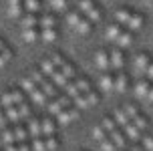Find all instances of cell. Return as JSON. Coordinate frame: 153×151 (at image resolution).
I'll return each instance as SVG.
<instances>
[{"label": "cell", "instance_id": "obj_1", "mask_svg": "<svg viewBox=\"0 0 153 151\" xmlns=\"http://www.w3.org/2000/svg\"><path fill=\"white\" fill-rule=\"evenodd\" d=\"M65 20H67V24L75 30L76 34H81V36L91 34L93 28H95V24H93L91 20H89V18L81 12V10H76V8H71L69 12L65 14Z\"/></svg>", "mask_w": 153, "mask_h": 151}, {"label": "cell", "instance_id": "obj_2", "mask_svg": "<svg viewBox=\"0 0 153 151\" xmlns=\"http://www.w3.org/2000/svg\"><path fill=\"white\" fill-rule=\"evenodd\" d=\"M139 113H141V107H139L135 101H125V103H121V105L113 111V117L121 127H125V125L131 123Z\"/></svg>", "mask_w": 153, "mask_h": 151}, {"label": "cell", "instance_id": "obj_3", "mask_svg": "<svg viewBox=\"0 0 153 151\" xmlns=\"http://www.w3.org/2000/svg\"><path fill=\"white\" fill-rule=\"evenodd\" d=\"M95 85H93V81H91V77H87V75H83V73H79V75L71 81L67 87H65V95H69L71 97V101L76 97V95H81V93H87L89 89H93Z\"/></svg>", "mask_w": 153, "mask_h": 151}, {"label": "cell", "instance_id": "obj_4", "mask_svg": "<svg viewBox=\"0 0 153 151\" xmlns=\"http://www.w3.org/2000/svg\"><path fill=\"white\" fill-rule=\"evenodd\" d=\"M101 99H103V95L99 93V89H97V87H93V89H89L87 93L76 95V97L73 99V105H76L81 111H87V109H93V107L99 105Z\"/></svg>", "mask_w": 153, "mask_h": 151}, {"label": "cell", "instance_id": "obj_5", "mask_svg": "<svg viewBox=\"0 0 153 151\" xmlns=\"http://www.w3.org/2000/svg\"><path fill=\"white\" fill-rule=\"evenodd\" d=\"M26 95L20 87H6L4 91H0V103H2V109H8V107H16L20 105L22 101H26Z\"/></svg>", "mask_w": 153, "mask_h": 151}, {"label": "cell", "instance_id": "obj_6", "mask_svg": "<svg viewBox=\"0 0 153 151\" xmlns=\"http://www.w3.org/2000/svg\"><path fill=\"white\" fill-rule=\"evenodd\" d=\"M76 10H81L93 24H99L103 20V8L99 6L97 0H79L76 2Z\"/></svg>", "mask_w": 153, "mask_h": 151}, {"label": "cell", "instance_id": "obj_7", "mask_svg": "<svg viewBox=\"0 0 153 151\" xmlns=\"http://www.w3.org/2000/svg\"><path fill=\"white\" fill-rule=\"evenodd\" d=\"M153 60V54L147 53V51H139L131 57V67H133V73H135V79H141V77H145L147 68L151 65Z\"/></svg>", "mask_w": 153, "mask_h": 151}, {"label": "cell", "instance_id": "obj_8", "mask_svg": "<svg viewBox=\"0 0 153 151\" xmlns=\"http://www.w3.org/2000/svg\"><path fill=\"white\" fill-rule=\"evenodd\" d=\"M109 57H111V71L113 73L125 71L127 65H129V54H127V51H123L119 46H111L109 48Z\"/></svg>", "mask_w": 153, "mask_h": 151}, {"label": "cell", "instance_id": "obj_9", "mask_svg": "<svg viewBox=\"0 0 153 151\" xmlns=\"http://www.w3.org/2000/svg\"><path fill=\"white\" fill-rule=\"evenodd\" d=\"M81 113H83V111H81L76 105H73V103H71V105L67 107V109H62V111L56 115L54 119H56V123H59L61 127H69V125H73V123H75V121L81 119Z\"/></svg>", "mask_w": 153, "mask_h": 151}, {"label": "cell", "instance_id": "obj_10", "mask_svg": "<svg viewBox=\"0 0 153 151\" xmlns=\"http://www.w3.org/2000/svg\"><path fill=\"white\" fill-rule=\"evenodd\" d=\"M133 81H135V77L131 75V73H127V71L115 73V93H117V95L131 93V89H133Z\"/></svg>", "mask_w": 153, "mask_h": 151}, {"label": "cell", "instance_id": "obj_11", "mask_svg": "<svg viewBox=\"0 0 153 151\" xmlns=\"http://www.w3.org/2000/svg\"><path fill=\"white\" fill-rule=\"evenodd\" d=\"M71 103H73V101H71L69 95H65V93L61 95V93H59L56 97H53L51 101H48V103H46V113L53 115V117H56V115L61 113L62 109H67Z\"/></svg>", "mask_w": 153, "mask_h": 151}, {"label": "cell", "instance_id": "obj_12", "mask_svg": "<svg viewBox=\"0 0 153 151\" xmlns=\"http://www.w3.org/2000/svg\"><path fill=\"white\" fill-rule=\"evenodd\" d=\"M95 87L99 89L101 95L115 93V73H113V71H105V73H101L99 79H97V85H95Z\"/></svg>", "mask_w": 153, "mask_h": 151}, {"label": "cell", "instance_id": "obj_13", "mask_svg": "<svg viewBox=\"0 0 153 151\" xmlns=\"http://www.w3.org/2000/svg\"><path fill=\"white\" fill-rule=\"evenodd\" d=\"M93 62H95V67L99 68L101 73L111 71V57H109V48L107 46H101V48L95 51V54H93Z\"/></svg>", "mask_w": 153, "mask_h": 151}, {"label": "cell", "instance_id": "obj_14", "mask_svg": "<svg viewBox=\"0 0 153 151\" xmlns=\"http://www.w3.org/2000/svg\"><path fill=\"white\" fill-rule=\"evenodd\" d=\"M40 129H42V137H46V135H59L61 125L56 123V119H54L53 115L42 113V115H40Z\"/></svg>", "mask_w": 153, "mask_h": 151}, {"label": "cell", "instance_id": "obj_15", "mask_svg": "<svg viewBox=\"0 0 153 151\" xmlns=\"http://www.w3.org/2000/svg\"><path fill=\"white\" fill-rule=\"evenodd\" d=\"M6 12L10 18L20 20L26 14V8H24V0H6Z\"/></svg>", "mask_w": 153, "mask_h": 151}, {"label": "cell", "instance_id": "obj_16", "mask_svg": "<svg viewBox=\"0 0 153 151\" xmlns=\"http://www.w3.org/2000/svg\"><path fill=\"white\" fill-rule=\"evenodd\" d=\"M12 59H14V48H12V45L8 42L6 38L0 36V68H4Z\"/></svg>", "mask_w": 153, "mask_h": 151}, {"label": "cell", "instance_id": "obj_17", "mask_svg": "<svg viewBox=\"0 0 153 151\" xmlns=\"http://www.w3.org/2000/svg\"><path fill=\"white\" fill-rule=\"evenodd\" d=\"M149 87H151V81H147L145 77H141V79H135V81H133V89H131V93H133L137 99L145 101L147 93H149Z\"/></svg>", "mask_w": 153, "mask_h": 151}, {"label": "cell", "instance_id": "obj_18", "mask_svg": "<svg viewBox=\"0 0 153 151\" xmlns=\"http://www.w3.org/2000/svg\"><path fill=\"white\" fill-rule=\"evenodd\" d=\"M24 125L28 129V137L34 139V137H42V129H40V115H32L24 121Z\"/></svg>", "mask_w": 153, "mask_h": 151}, {"label": "cell", "instance_id": "obj_19", "mask_svg": "<svg viewBox=\"0 0 153 151\" xmlns=\"http://www.w3.org/2000/svg\"><path fill=\"white\" fill-rule=\"evenodd\" d=\"M125 30V26H121L119 22H115V20H111V22L105 26V38H107L111 45H115L117 42V38L121 36V32Z\"/></svg>", "mask_w": 153, "mask_h": 151}, {"label": "cell", "instance_id": "obj_20", "mask_svg": "<svg viewBox=\"0 0 153 151\" xmlns=\"http://www.w3.org/2000/svg\"><path fill=\"white\" fill-rule=\"evenodd\" d=\"M131 16H133V8H129V6H119V8L113 12V20L127 28V24H129Z\"/></svg>", "mask_w": 153, "mask_h": 151}, {"label": "cell", "instance_id": "obj_21", "mask_svg": "<svg viewBox=\"0 0 153 151\" xmlns=\"http://www.w3.org/2000/svg\"><path fill=\"white\" fill-rule=\"evenodd\" d=\"M59 38H61V26H54V28H40V42H45V45H54Z\"/></svg>", "mask_w": 153, "mask_h": 151}, {"label": "cell", "instance_id": "obj_22", "mask_svg": "<svg viewBox=\"0 0 153 151\" xmlns=\"http://www.w3.org/2000/svg\"><path fill=\"white\" fill-rule=\"evenodd\" d=\"M133 45H135V32H131V30L125 28L113 46H119V48H123V51H129V48H133Z\"/></svg>", "mask_w": 153, "mask_h": 151}, {"label": "cell", "instance_id": "obj_23", "mask_svg": "<svg viewBox=\"0 0 153 151\" xmlns=\"http://www.w3.org/2000/svg\"><path fill=\"white\" fill-rule=\"evenodd\" d=\"M38 26H40V28H54V26H61V24H59V14H54L53 10H51V12H40Z\"/></svg>", "mask_w": 153, "mask_h": 151}, {"label": "cell", "instance_id": "obj_24", "mask_svg": "<svg viewBox=\"0 0 153 151\" xmlns=\"http://www.w3.org/2000/svg\"><path fill=\"white\" fill-rule=\"evenodd\" d=\"M143 26H145V14H143V12H137V10H133V16H131L129 24H127V30H131V32L137 34Z\"/></svg>", "mask_w": 153, "mask_h": 151}, {"label": "cell", "instance_id": "obj_25", "mask_svg": "<svg viewBox=\"0 0 153 151\" xmlns=\"http://www.w3.org/2000/svg\"><path fill=\"white\" fill-rule=\"evenodd\" d=\"M36 67L40 68V71H42V73H45V75L48 77V79H51V77H53L54 73H56V71H59V68H56V65L53 62V59H51L48 54H45L42 59L38 60V65H36Z\"/></svg>", "mask_w": 153, "mask_h": 151}, {"label": "cell", "instance_id": "obj_26", "mask_svg": "<svg viewBox=\"0 0 153 151\" xmlns=\"http://www.w3.org/2000/svg\"><path fill=\"white\" fill-rule=\"evenodd\" d=\"M38 20H40V14H36V12H26L18 20V24H20V28H40L38 26Z\"/></svg>", "mask_w": 153, "mask_h": 151}, {"label": "cell", "instance_id": "obj_27", "mask_svg": "<svg viewBox=\"0 0 153 151\" xmlns=\"http://www.w3.org/2000/svg\"><path fill=\"white\" fill-rule=\"evenodd\" d=\"M20 38L26 45H36L40 40V28H20Z\"/></svg>", "mask_w": 153, "mask_h": 151}, {"label": "cell", "instance_id": "obj_28", "mask_svg": "<svg viewBox=\"0 0 153 151\" xmlns=\"http://www.w3.org/2000/svg\"><path fill=\"white\" fill-rule=\"evenodd\" d=\"M131 123H133V125H135V127L141 131V135H145L147 131H151V129H149V127H151V121H149V117H147L143 111H141V113H139L135 119L131 121Z\"/></svg>", "mask_w": 153, "mask_h": 151}, {"label": "cell", "instance_id": "obj_29", "mask_svg": "<svg viewBox=\"0 0 153 151\" xmlns=\"http://www.w3.org/2000/svg\"><path fill=\"white\" fill-rule=\"evenodd\" d=\"M51 10L54 14H67L71 10V0H51Z\"/></svg>", "mask_w": 153, "mask_h": 151}, {"label": "cell", "instance_id": "obj_30", "mask_svg": "<svg viewBox=\"0 0 153 151\" xmlns=\"http://www.w3.org/2000/svg\"><path fill=\"white\" fill-rule=\"evenodd\" d=\"M101 125H103V127H105V131H107V133H113L115 129H119V127H121V125H119V123H117V121H115L113 113L105 115V117H103V119H101Z\"/></svg>", "mask_w": 153, "mask_h": 151}, {"label": "cell", "instance_id": "obj_31", "mask_svg": "<svg viewBox=\"0 0 153 151\" xmlns=\"http://www.w3.org/2000/svg\"><path fill=\"white\" fill-rule=\"evenodd\" d=\"M91 137L95 139V141H97V143H101V141H105V139L109 137V133L105 131V127H103L101 123H97V125L91 129Z\"/></svg>", "mask_w": 153, "mask_h": 151}, {"label": "cell", "instance_id": "obj_32", "mask_svg": "<svg viewBox=\"0 0 153 151\" xmlns=\"http://www.w3.org/2000/svg\"><path fill=\"white\" fill-rule=\"evenodd\" d=\"M4 151H30V139L28 141H18V143L4 145Z\"/></svg>", "mask_w": 153, "mask_h": 151}, {"label": "cell", "instance_id": "obj_33", "mask_svg": "<svg viewBox=\"0 0 153 151\" xmlns=\"http://www.w3.org/2000/svg\"><path fill=\"white\" fill-rule=\"evenodd\" d=\"M45 143H46V149L48 151H56L61 147V135H46Z\"/></svg>", "mask_w": 153, "mask_h": 151}, {"label": "cell", "instance_id": "obj_34", "mask_svg": "<svg viewBox=\"0 0 153 151\" xmlns=\"http://www.w3.org/2000/svg\"><path fill=\"white\" fill-rule=\"evenodd\" d=\"M24 8H26V12L40 14L42 12V0H24Z\"/></svg>", "mask_w": 153, "mask_h": 151}, {"label": "cell", "instance_id": "obj_35", "mask_svg": "<svg viewBox=\"0 0 153 151\" xmlns=\"http://www.w3.org/2000/svg\"><path fill=\"white\" fill-rule=\"evenodd\" d=\"M139 143H141V147H143L145 151H153V131H147L145 135L141 137Z\"/></svg>", "mask_w": 153, "mask_h": 151}, {"label": "cell", "instance_id": "obj_36", "mask_svg": "<svg viewBox=\"0 0 153 151\" xmlns=\"http://www.w3.org/2000/svg\"><path fill=\"white\" fill-rule=\"evenodd\" d=\"M30 151H48L45 143V137H34L30 139Z\"/></svg>", "mask_w": 153, "mask_h": 151}, {"label": "cell", "instance_id": "obj_37", "mask_svg": "<svg viewBox=\"0 0 153 151\" xmlns=\"http://www.w3.org/2000/svg\"><path fill=\"white\" fill-rule=\"evenodd\" d=\"M97 145H99L101 151H119V149H117V145L113 143V139H111V137H107L105 141H101V143H97Z\"/></svg>", "mask_w": 153, "mask_h": 151}, {"label": "cell", "instance_id": "obj_38", "mask_svg": "<svg viewBox=\"0 0 153 151\" xmlns=\"http://www.w3.org/2000/svg\"><path fill=\"white\" fill-rule=\"evenodd\" d=\"M145 79L153 83V60H151V65H149V68H147V73H145Z\"/></svg>", "mask_w": 153, "mask_h": 151}, {"label": "cell", "instance_id": "obj_39", "mask_svg": "<svg viewBox=\"0 0 153 151\" xmlns=\"http://www.w3.org/2000/svg\"><path fill=\"white\" fill-rule=\"evenodd\" d=\"M145 101H147V103H153V83H151V87H149V93H147Z\"/></svg>", "mask_w": 153, "mask_h": 151}, {"label": "cell", "instance_id": "obj_40", "mask_svg": "<svg viewBox=\"0 0 153 151\" xmlns=\"http://www.w3.org/2000/svg\"><path fill=\"white\" fill-rule=\"evenodd\" d=\"M71 2H75V4H76V2H79V0H71Z\"/></svg>", "mask_w": 153, "mask_h": 151}, {"label": "cell", "instance_id": "obj_41", "mask_svg": "<svg viewBox=\"0 0 153 151\" xmlns=\"http://www.w3.org/2000/svg\"><path fill=\"white\" fill-rule=\"evenodd\" d=\"M0 109H2V103H0Z\"/></svg>", "mask_w": 153, "mask_h": 151}, {"label": "cell", "instance_id": "obj_42", "mask_svg": "<svg viewBox=\"0 0 153 151\" xmlns=\"http://www.w3.org/2000/svg\"><path fill=\"white\" fill-rule=\"evenodd\" d=\"M81 151H87V149H81Z\"/></svg>", "mask_w": 153, "mask_h": 151}]
</instances>
